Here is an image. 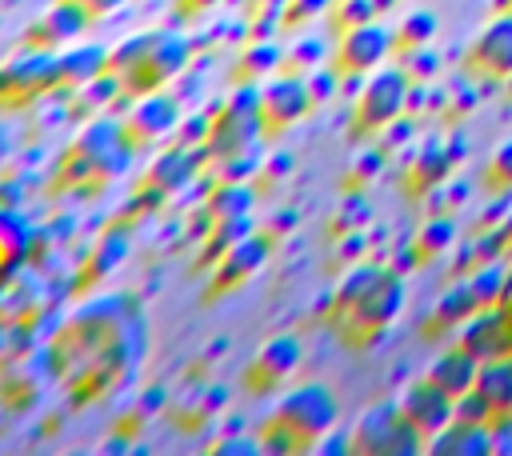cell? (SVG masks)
Segmentation results:
<instances>
[{"label":"cell","mask_w":512,"mask_h":456,"mask_svg":"<svg viewBox=\"0 0 512 456\" xmlns=\"http://www.w3.org/2000/svg\"><path fill=\"white\" fill-rule=\"evenodd\" d=\"M400 308H404V280L388 268L364 264L352 276H344V284L336 288L328 324L348 348H364L388 332Z\"/></svg>","instance_id":"6da1fadb"},{"label":"cell","mask_w":512,"mask_h":456,"mask_svg":"<svg viewBox=\"0 0 512 456\" xmlns=\"http://www.w3.org/2000/svg\"><path fill=\"white\" fill-rule=\"evenodd\" d=\"M332 424H336V396L324 384H304V388H292L260 424V448L308 452V448H320Z\"/></svg>","instance_id":"7a4b0ae2"},{"label":"cell","mask_w":512,"mask_h":456,"mask_svg":"<svg viewBox=\"0 0 512 456\" xmlns=\"http://www.w3.org/2000/svg\"><path fill=\"white\" fill-rule=\"evenodd\" d=\"M112 64L120 68L124 88H132V92H156L172 76V68L184 64V40L164 36V32L136 36V40H128L120 48V56Z\"/></svg>","instance_id":"3957f363"},{"label":"cell","mask_w":512,"mask_h":456,"mask_svg":"<svg viewBox=\"0 0 512 456\" xmlns=\"http://www.w3.org/2000/svg\"><path fill=\"white\" fill-rule=\"evenodd\" d=\"M344 448L368 456H408V452H424V436L412 428L400 404H376L352 424Z\"/></svg>","instance_id":"277c9868"},{"label":"cell","mask_w":512,"mask_h":456,"mask_svg":"<svg viewBox=\"0 0 512 456\" xmlns=\"http://www.w3.org/2000/svg\"><path fill=\"white\" fill-rule=\"evenodd\" d=\"M408 76L404 68H380L368 76V84L356 92V104H352V128L360 136L368 132H384L388 124H396V116L404 112V100H408Z\"/></svg>","instance_id":"5b68a950"},{"label":"cell","mask_w":512,"mask_h":456,"mask_svg":"<svg viewBox=\"0 0 512 456\" xmlns=\"http://www.w3.org/2000/svg\"><path fill=\"white\" fill-rule=\"evenodd\" d=\"M392 44H396L392 28L372 16V20L352 24V28L340 32L336 52L328 56V64H332L340 76H364V72H376V68L384 64V56L392 52Z\"/></svg>","instance_id":"8992f818"},{"label":"cell","mask_w":512,"mask_h":456,"mask_svg":"<svg viewBox=\"0 0 512 456\" xmlns=\"http://www.w3.org/2000/svg\"><path fill=\"white\" fill-rule=\"evenodd\" d=\"M464 72L476 80H512V8L492 16L464 52Z\"/></svg>","instance_id":"52a82bcc"},{"label":"cell","mask_w":512,"mask_h":456,"mask_svg":"<svg viewBox=\"0 0 512 456\" xmlns=\"http://www.w3.org/2000/svg\"><path fill=\"white\" fill-rule=\"evenodd\" d=\"M400 412L412 420V428L424 436V444L452 420V412H456V400L436 384V380H428V376H420V380H412L404 392H400Z\"/></svg>","instance_id":"ba28073f"},{"label":"cell","mask_w":512,"mask_h":456,"mask_svg":"<svg viewBox=\"0 0 512 456\" xmlns=\"http://www.w3.org/2000/svg\"><path fill=\"white\" fill-rule=\"evenodd\" d=\"M456 344L468 348L480 364L496 360V356H508L512 352V320L488 304V308H476L460 328H456Z\"/></svg>","instance_id":"9c48e42d"},{"label":"cell","mask_w":512,"mask_h":456,"mask_svg":"<svg viewBox=\"0 0 512 456\" xmlns=\"http://www.w3.org/2000/svg\"><path fill=\"white\" fill-rule=\"evenodd\" d=\"M256 108H260V128L264 132H284L292 128L308 108H312V96H308V80H296V76H280V80H268L256 96Z\"/></svg>","instance_id":"30bf717a"},{"label":"cell","mask_w":512,"mask_h":456,"mask_svg":"<svg viewBox=\"0 0 512 456\" xmlns=\"http://www.w3.org/2000/svg\"><path fill=\"white\" fill-rule=\"evenodd\" d=\"M476 308H484V304H480V296H476V288H472L468 276L456 280V284H448V292L436 300L432 316L424 320V336H440V332H452V336H456V328H460Z\"/></svg>","instance_id":"8fae6325"},{"label":"cell","mask_w":512,"mask_h":456,"mask_svg":"<svg viewBox=\"0 0 512 456\" xmlns=\"http://www.w3.org/2000/svg\"><path fill=\"white\" fill-rule=\"evenodd\" d=\"M296 364H300V344H296L292 336H276V340H268L264 352L252 360V368H248V388H252V392H268V388H276Z\"/></svg>","instance_id":"7c38bea8"},{"label":"cell","mask_w":512,"mask_h":456,"mask_svg":"<svg viewBox=\"0 0 512 456\" xmlns=\"http://www.w3.org/2000/svg\"><path fill=\"white\" fill-rule=\"evenodd\" d=\"M424 452H436V456H484L492 452V428L488 424H472V420H448L428 444Z\"/></svg>","instance_id":"4fadbf2b"},{"label":"cell","mask_w":512,"mask_h":456,"mask_svg":"<svg viewBox=\"0 0 512 456\" xmlns=\"http://www.w3.org/2000/svg\"><path fill=\"white\" fill-rule=\"evenodd\" d=\"M476 376H480V360H476L468 348H460L456 340H452V348H444V352L432 360V368H428V380H436L452 400L464 396L468 388H476Z\"/></svg>","instance_id":"5bb4252c"},{"label":"cell","mask_w":512,"mask_h":456,"mask_svg":"<svg viewBox=\"0 0 512 456\" xmlns=\"http://www.w3.org/2000/svg\"><path fill=\"white\" fill-rule=\"evenodd\" d=\"M476 392L488 400L492 424H496V420H512V352H508V356H496V360H488V364H480Z\"/></svg>","instance_id":"9a60e30c"},{"label":"cell","mask_w":512,"mask_h":456,"mask_svg":"<svg viewBox=\"0 0 512 456\" xmlns=\"http://www.w3.org/2000/svg\"><path fill=\"white\" fill-rule=\"evenodd\" d=\"M444 172H448V156H444L440 148L428 144V148L412 160V168H408V176H404V188H408L412 196H420V192L436 188V184L444 180Z\"/></svg>","instance_id":"2e32d148"},{"label":"cell","mask_w":512,"mask_h":456,"mask_svg":"<svg viewBox=\"0 0 512 456\" xmlns=\"http://www.w3.org/2000/svg\"><path fill=\"white\" fill-rule=\"evenodd\" d=\"M392 36H396V48H400V52L428 48L432 36H436V12H424V8H420V12H408Z\"/></svg>","instance_id":"e0dca14e"},{"label":"cell","mask_w":512,"mask_h":456,"mask_svg":"<svg viewBox=\"0 0 512 456\" xmlns=\"http://www.w3.org/2000/svg\"><path fill=\"white\" fill-rule=\"evenodd\" d=\"M456 240V224H452V216H432L424 228H420V236H416V252L420 256H436V252H444L448 244Z\"/></svg>","instance_id":"ac0fdd59"},{"label":"cell","mask_w":512,"mask_h":456,"mask_svg":"<svg viewBox=\"0 0 512 456\" xmlns=\"http://www.w3.org/2000/svg\"><path fill=\"white\" fill-rule=\"evenodd\" d=\"M376 16V0H336L332 4V28L344 32L352 24H364Z\"/></svg>","instance_id":"d6986e66"},{"label":"cell","mask_w":512,"mask_h":456,"mask_svg":"<svg viewBox=\"0 0 512 456\" xmlns=\"http://www.w3.org/2000/svg\"><path fill=\"white\" fill-rule=\"evenodd\" d=\"M484 180H488L492 192H508V188H512V140H504V144L492 152Z\"/></svg>","instance_id":"ffe728a7"},{"label":"cell","mask_w":512,"mask_h":456,"mask_svg":"<svg viewBox=\"0 0 512 456\" xmlns=\"http://www.w3.org/2000/svg\"><path fill=\"white\" fill-rule=\"evenodd\" d=\"M436 64H440V60H436L428 48H412V52H404V64H400V68H404V76L416 84V80H428V76L436 72Z\"/></svg>","instance_id":"44dd1931"},{"label":"cell","mask_w":512,"mask_h":456,"mask_svg":"<svg viewBox=\"0 0 512 456\" xmlns=\"http://www.w3.org/2000/svg\"><path fill=\"white\" fill-rule=\"evenodd\" d=\"M328 4H332V0H288V4H284V12H280V16H284V28H296L300 20H308V16H316V12H324Z\"/></svg>","instance_id":"7402d4cb"},{"label":"cell","mask_w":512,"mask_h":456,"mask_svg":"<svg viewBox=\"0 0 512 456\" xmlns=\"http://www.w3.org/2000/svg\"><path fill=\"white\" fill-rule=\"evenodd\" d=\"M292 52H296V56H288V68H300V64H304V68H312V64H320V60H324L320 40H304V44H296Z\"/></svg>","instance_id":"603a6c76"},{"label":"cell","mask_w":512,"mask_h":456,"mask_svg":"<svg viewBox=\"0 0 512 456\" xmlns=\"http://www.w3.org/2000/svg\"><path fill=\"white\" fill-rule=\"evenodd\" d=\"M496 308L512 320V264H504V288H500V300H496Z\"/></svg>","instance_id":"cb8c5ba5"},{"label":"cell","mask_w":512,"mask_h":456,"mask_svg":"<svg viewBox=\"0 0 512 456\" xmlns=\"http://www.w3.org/2000/svg\"><path fill=\"white\" fill-rule=\"evenodd\" d=\"M80 4H84V8H88V12L96 16V12H108V8H116L120 0H80Z\"/></svg>","instance_id":"d4e9b609"},{"label":"cell","mask_w":512,"mask_h":456,"mask_svg":"<svg viewBox=\"0 0 512 456\" xmlns=\"http://www.w3.org/2000/svg\"><path fill=\"white\" fill-rule=\"evenodd\" d=\"M500 240H504V248L512 252V212L504 216V224H500Z\"/></svg>","instance_id":"484cf974"},{"label":"cell","mask_w":512,"mask_h":456,"mask_svg":"<svg viewBox=\"0 0 512 456\" xmlns=\"http://www.w3.org/2000/svg\"><path fill=\"white\" fill-rule=\"evenodd\" d=\"M208 4H216V0H180V8H188V12H204Z\"/></svg>","instance_id":"4316f807"},{"label":"cell","mask_w":512,"mask_h":456,"mask_svg":"<svg viewBox=\"0 0 512 456\" xmlns=\"http://www.w3.org/2000/svg\"><path fill=\"white\" fill-rule=\"evenodd\" d=\"M508 8H512V0H508Z\"/></svg>","instance_id":"83f0119b"},{"label":"cell","mask_w":512,"mask_h":456,"mask_svg":"<svg viewBox=\"0 0 512 456\" xmlns=\"http://www.w3.org/2000/svg\"><path fill=\"white\" fill-rule=\"evenodd\" d=\"M508 84H512V80H508Z\"/></svg>","instance_id":"f1b7e54d"}]
</instances>
